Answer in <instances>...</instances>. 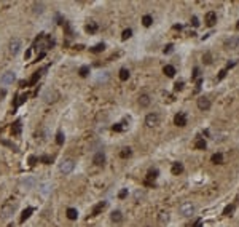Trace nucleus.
I'll list each match as a JSON object with an SVG mask.
<instances>
[{
    "label": "nucleus",
    "mask_w": 239,
    "mask_h": 227,
    "mask_svg": "<svg viewBox=\"0 0 239 227\" xmlns=\"http://www.w3.org/2000/svg\"><path fill=\"white\" fill-rule=\"evenodd\" d=\"M16 202H6L5 205L0 208V218L2 219H10L11 216L14 214V211H16Z\"/></svg>",
    "instance_id": "nucleus-1"
},
{
    "label": "nucleus",
    "mask_w": 239,
    "mask_h": 227,
    "mask_svg": "<svg viewBox=\"0 0 239 227\" xmlns=\"http://www.w3.org/2000/svg\"><path fill=\"white\" fill-rule=\"evenodd\" d=\"M73 168H75V162L72 158H65L59 163V171L62 174H70L73 171Z\"/></svg>",
    "instance_id": "nucleus-2"
},
{
    "label": "nucleus",
    "mask_w": 239,
    "mask_h": 227,
    "mask_svg": "<svg viewBox=\"0 0 239 227\" xmlns=\"http://www.w3.org/2000/svg\"><path fill=\"white\" fill-rule=\"evenodd\" d=\"M179 213L182 214L183 218H190L191 214L195 213V205L191 202H183L182 205L179 206Z\"/></svg>",
    "instance_id": "nucleus-3"
},
{
    "label": "nucleus",
    "mask_w": 239,
    "mask_h": 227,
    "mask_svg": "<svg viewBox=\"0 0 239 227\" xmlns=\"http://www.w3.org/2000/svg\"><path fill=\"white\" fill-rule=\"evenodd\" d=\"M145 125L148 128H155V127H158L159 125V115L156 112H151V114H148V115L145 117Z\"/></svg>",
    "instance_id": "nucleus-4"
},
{
    "label": "nucleus",
    "mask_w": 239,
    "mask_h": 227,
    "mask_svg": "<svg viewBox=\"0 0 239 227\" xmlns=\"http://www.w3.org/2000/svg\"><path fill=\"white\" fill-rule=\"evenodd\" d=\"M43 99H45V103H56L57 99H59V93L56 91V90H46L45 93H43Z\"/></svg>",
    "instance_id": "nucleus-5"
},
{
    "label": "nucleus",
    "mask_w": 239,
    "mask_h": 227,
    "mask_svg": "<svg viewBox=\"0 0 239 227\" xmlns=\"http://www.w3.org/2000/svg\"><path fill=\"white\" fill-rule=\"evenodd\" d=\"M8 50H10V53L13 54V56H16V54L21 51V40L19 38H11L10 40V45H8Z\"/></svg>",
    "instance_id": "nucleus-6"
},
{
    "label": "nucleus",
    "mask_w": 239,
    "mask_h": 227,
    "mask_svg": "<svg viewBox=\"0 0 239 227\" xmlns=\"http://www.w3.org/2000/svg\"><path fill=\"white\" fill-rule=\"evenodd\" d=\"M14 80H16V75H14V72H5V74L2 75V79H0V82H2L3 85H11Z\"/></svg>",
    "instance_id": "nucleus-7"
},
{
    "label": "nucleus",
    "mask_w": 239,
    "mask_h": 227,
    "mask_svg": "<svg viewBox=\"0 0 239 227\" xmlns=\"http://www.w3.org/2000/svg\"><path fill=\"white\" fill-rule=\"evenodd\" d=\"M198 107L201 109V111H209L210 109V99L206 96H201L198 99Z\"/></svg>",
    "instance_id": "nucleus-8"
},
{
    "label": "nucleus",
    "mask_w": 239,
    "mask_h": 227,
    "mask_svg": "<svg viewBox=\"0 0 239 227\" xmlns=\"http://www.w3.org/2000/svg\"><path fill=\"white\" fill-rule=\"evenodd\" d=\"M35 184V178L34 176H26V178L21 179V186L24 187V189H32Z\"/></svg>",
    "instance_id": "nucleus-9"
},
{
    "label": "nucleus",
    "mask_w": 239,
    "mask_h": 227,
    "mask_svg": "<svg viewBox=\"0 0 239 227\" xmlns=\"http://www.w3.org/2000/svg\"><path fill=\"white\" fill-rule=\"evenodd\" d=\"M174 123L177 125V127H185L187 125V115L183 112H179L177 115L174 117Z\"/></svg>",
    "instance_id": "nucleus-10"
},
{
    "label": "nucleus",
    "mask_w": 239,
    "mask_h": 227,
    "mask_svg": "<svg viewBox=\"0 0 239 227\" xmlns=\"http://www.w3.org/2000/svg\"><path fill=\"white\" fill-rule=\"evenodd\" d=\"M93 163H94V165H97V166H102L105 163V154H104V152H97V154L93 157Z\"/></svg>",
    "instance_id": "nucleus-11"
},
{
    "label": "nucleus",
    "mask_w": 239,
    "mask_h": 227,
    "mask_svg": "<svg viewBox=\"0 0 239 227\" xmlns=\"http://www.w3.org/2000/svg\"><path fill=\"white\" fill-rule=\"evenodd\" d=\"M53 190V186H51V182H42L40 184V194L42 195H48L50 192Z\"/></svg>",
    "instance_id": "nucleus-12"
},
{
    "label": "nucleus",
    "mask_w": 239,
    "mask_h": 227,
    "mask_svg": "<svg viewBox=\"0 0 239 227\" xmlns=\"http://www.w3.org/2000/svg\"><path fill=\"white\" fill-rule=\"evenodd\" d=\"M215 22H217V14H215L214 11H209V13L206 14V24L207 26H214Z\"/></svg>",
    "instance_id": "nucleus-13"
},
{
    "label": "nucleus",
    "mask_w": 239,
    "mask_h": 227,
    "mask_svg": "<svg viewBox=\"0 0 239 227\" xmlns=\"http://www.w3.org/2000/svg\"><path fill=\"white\" fill-rule=\"evenodd\" d=\"M150 96L148 95H140L139 96V106L140 107H148V106H150Z\"/></svg>",
    "instance_id": "nucleus-14"
},
{
    "label": "nucleus",
    "mask_w": 239,
    "mask_h": 227,
    "mask_svg": "<svg viewBox=\"0 0 239 227\" xmlns=\"http://www.w3.org/2000/svg\"><path fill=\"white\" fill-rule=\"evenodd\" d=\"M105 206H107V203H105V202H99L96 206H94V210H93V214H91V216H97V214H99L100 211H104V210H105Z\"/></svg>",
    "instance_id": "nucleus-15"
},
{
    "label": "nucleus",
    "mask_w": 239,
    "mask_h": 227,
    "mask_svg": "<svg viewBox=\"0 0 239 227\" xmlns=\"http://www.w3.org/2000/svg\"><path fill=\"white\" fill-rule=\"evenodd\" d=\"M110 219H112V222H116V224H118V222L123 221V214H121V211L116 210V211H113V213H112Z\"/></svg>",
    "instance_id": "nucleus-16"
},
{
    "label": "nucleus",
    "mask_w": 239,
    "mask_h": 227,
    "mask_svg": "<svg viewBox=\"0 0 239 227\" xmlns=\"http://www.w3.org/2000/svg\"><path fill=\"white\" fill-rule=\"evenodd\" d=\"M163 72L166 74L167 77H174L175 75V67H174V66H171V64H167V66H164Z\"/></svg>",
    "instance_id": "nucleus-17"
},
{
    "label": "nucleus",
    "mask_w": 239,
    "mask_h": 227,
    "mask_svg": "<svg viewBox=\"0 0 239 227\" xmlns=\"http://www.w3.org/2000/svg\"><path fill=\"white\" fill-rule=\"evenodd\" d=\"M236 45H238V38L236 37H233V38H228V40L225 42V46L228 50H233V48H236Z\"/></svg>",
    "instance_id": "nucleus-18"
},
{
    "label": "nucleus",
    "mask_w": 239,
    "mask_h": 227,
    "mask_svg": "<svg viewBox=\"0 0 239 227\" xmlns=\"http://www.w3.org/2000/svg\"><path fill=\"white\" fill-rule=\"evenodd\" d=\"M182 171H183V165L180 162H177V163H174V165H172V174L177 176V174L182 173Z\"/></svg>",
    "instance_id": "nucleus-19"
},
{
    "label": "nucleus",
    "mask_w": 239,
    "mask_h": 227,
    "mask_svg": "<svg viewBox=\"0 0 239 227\" xmlns=\"http://www.w3.org/2000/svg\"><path fill=\"white\" fill-rule=\"evenodd\" d=\"M43 8H45V5H43L42 2H35L34 3V13L35 14H42L43 13Z\"/></svg>",
    "instance_id": "nucleus-20"
},
{
    "label": "nucleus",
    "mask_w": 239,
    "mask_h": 227,
    "mask_svg": "<svg viewBox=\"0 0 239 227\" xmlns=\"http://www.w3.org/2000/svg\"><path fill=\"white\" fill-rule=\"evenodd\" d=\"M32 213H34V208H26L24 211H22V214H21V222H24L26 219H29Z\"/></svg>",
    "instance_id": "nucleus-21"
},
{
    "label": "nucleus",
    "mask_w": 239,
    "mask_h": 227,
    "mask_svg": "<svg viewBox=\"0 0 239 227\" xmlns=\"http://www.w3.org/2000/svg\"><path fill=\"white\" fill-rule=\"evenodd\" d=\"M67 218L70 219V221H75V219L78 218V211L75 208H69L67 210Z\"/></svg>",
    "instance_id": "nucleus-22"
},
{
    "label": "nucleus",
    "mask_w": 239,
    "mask_h": 227,
    "mask_svg": "<svg viewBox=\"0 0 239 227\" xmlns=\"http://www.w3.org/2000/svg\"><path fill=\"white\" fill-rule=\"evenodd\" d=\"M21 122H19V120H18V122H14L13 123V127H11V133H13V134H19V133H21Z\"/></svg>",
    "instance_id": "nucleus-23"
},
{
    "label": "nucleus",
    "mask_w": 239,
    "mask_h": 227,
    "mask_svg": "<svg viewBox=\"0 0 239 227\" xmlns=\"http://www.w3.org/2000/svg\"><path fill=\"white\" fill-rule=\"evenodd\" d=\"M151 22H153V18L150 16V14H145V16L142 18V24L145 26V27H148V26H151Z\"/></svg>",
    "instance_id": "nucleus-24"
},
{
    "label": "nucleus",
    "mask_w": 239,
    "mask_h": 227,
    "mask_svg": "<svg viewBox=\"0 0 239 227\" xmlns=\"http://www.w3.org/2000/svg\"><path fill=\"white\" fill-rule=\"evenodd\" d=\"M108 77H110V75H108V72H102L99 77H97V83H105V82L108 80Z\"/></svg>",
    "instance_id": "nucleus-25"
},
{
    "label": "nucleus",
    "mask_w": 239,
    "mask_h": 227,
    "mask_svg": "<svg viewBox=\"0 0 239 227\" xmlns=\"http://www.w3.org/2000/svg\"><path fill=\"white\" fill-rule=\"evenodd\" d=\"M78 74H80V77H88V74H89V66H81L80 70H78Z\"/></svg>",
    "instance_id": "nucleus-26"
},
{
    "label": "nucleus",
    "mask_w": 239,
    "mask_h": 227,
    "mask_svg": "<svg viewBox=\"0 0 239 227\" xmlns=\"http://www.w3.org/2000/svg\"><path fill=\"white\" fill-rule=\"evenodd\" d=\"M131 154H132L131 149H129V147H124L123 150L120 152V157H121V158H128V157H131Z\"/></svg>",
    "instance_id": "nucleus-27"
},
{
    "label": "nucleus",
    "mask_w": 239,
    "mask_h": 227,
    "mask_svg": "<svg viewBox=\"0 0 239 227\" xmlns=\"http://www.w3.org/2000/svg\"><path fill=\"white\" fill-rule=\"evenodd\" d=\"M128 79H129V70L123 67V69L120 70V80L124 82V80H128Z\"/></svg>",
    "instance_id": "nucleus-28"
},
{
    "label": "nucleus",
    "mask_w": 239,
    "mask_h": 227,
    "mask_svg": "<svg viewBox=\"0 0 239 227\" xmlns=\"http://www.w3.org/2000/svg\"><path fill=\"white\" fill-rule=\"evenodd\" d=\"M104 48H105L104 43H97L96 46H93V48H91V53H100V51H104Z\"/></svg>",
    "instance_id": "nucleus-29"
},
{
    "label": "nucleus",
    "mask_w": 239,
    "mask_h": 227,
    "mask_svg": "<svg viewBox=\"0 0 239 227\" xmlns=\"http://www.w3.org/2000/svg\"><path fill=\"white\" fill-rule=\"evenodd\" d=\"M56 142L59 144V146H62V144H64V133H62V131H57V134H56Z\"/></svg>",
    "instance_id": "nucleus-30"
},
{
    "label": "nucleus",
    "mask_w": 239,
    "mask_h": 227,
    "mask_svg": "<svg viewBox=\"0 0 239 227\" xmlns=\"http://www.w3.org/2000/svg\"><path fill=\"white\" fill-rule=\"evenodd\" d=\"M86 30H88V32H96V30H97V24H96V22H89V24L88 26H86Z\"/></svg>",
    "instance_id": "nucleus-31"
},
{
    "label": "nucleus",
    "mask_w": 239,
    "mask_h": 227,
    "mask_svg": "<svg viewBox=\"0 0 239 227\" xmlns=\"http://www.w3.org/2000/svg\"><path fill=\"white\" fill-rule=\"evenodd\" d=\"M212 162L214 163H222L223 162V155L222 154H214L212 155Z\"/></svg>",
    "instance_id": "nucleus-32"
},
{
    "label": "nucleus",
    "mask_w": 239,
    "mask_h": 227,
    "mask_svg": "<svg viewBox=\"0 0 239 227\" xmlns=\"http://www.w3.org/2000/svg\"><path fill=\"white\" fill-rule=\"evenodd\" d=\"M195 147L196 149H206V141L204 139H198L196 144H195Z\"/></svg>",
    "instance_id": "nucleus-33"
},
{
    "label": "nucleus",
    "mask_w": 239,
    "mask_h": 227,
    "mask_svg": "<svg viewBox=\"0 0 239 227\" xmlns=\"http://www.w3.org/2000/svg\"><path fill=\"white\" fill-rule=\"evenodd\" d=\"M148 181H150V179H153V181H155V179H156V176H158V170H151V171H148Z\"/></svg>",
    "instance_id": "nucleus-34"
},
{
    "label": "nucleus",
    "mask_w": 239,
    "mask_h": 227,
    "mask_svg": "<svg viewBox=\"0 0 239 227\" xmlns=\"http://www.w3.org/2000/svg\"><path fill=\"white\" fill-rule=\"evenodd\" d=\"M233 210H234V205H230V206H226L225 211H223V214L225 216H231V213H233Z\"/></svg>",
    "instance_id": "nucleus-35"
},
{
    "label": "nucleus",
    "mask_w": 239,
    "mask_h": 227,
    "mask_svg": "<svg viewBox=\"0 0 239 227\" xmlns=\"http://www.w3.org/2000/svg\"><path fill=\"white\" fill-rule=\"evenodd\" d=\"M131 35H132V30H131V29H126V30L123 32V35H121V38H123V40H128Z\"/></svg>",
    "instance_id": "nucleus-36"
},
{
    "label": "nucleus",
    "mask_w": 239,
    "mask_h": 227,
    "mask_svg": "<svg viewBox=\"0 0 239 227\" xmlns=\"http://www.w3.org/2000/svg\"><path fill=\"white\" fill-rule=\"evenodd\" d=\"M2 144H5V146H8V147H11L14 152H18V146H14L13 142H10V141H2Z\"/></svg>",
    "instance_id": "nucleus-37"
},
{
    "label": "nucleus",
    "mask_w": 239,
    "mask_h": 227,
    "mask_svg": "<svg viewBox=\"0 0 239 227\" xmlns=\"http://www.w3.org/2000/svg\"><path fill=\"white\" fill-rule=\"evenodd\" d=\"M38 79H40V72H35V75L32 77V79H30V82H29V83H30V85H34V83H35V82H37Z\"/></svg>",
    "instance_id": "nucleus-38"
},
{
    "label": "nucleus",
    "mask_w": 239,
    "mask_h": 227,
    "mask_svg": "<svg viewBox=\"0 0 239 227\" xmlns=\"http://www.w3.org/2000/svg\"><path fill=\"white\" fill-rule=\"evenodd\" d=\"M159 219H161V222H167V219H169V214H167V213H163L161 216H159Z\"/></svg>",
    "instance_id": "nucleus-39"
},
{
    "label": "nucleus",
    "mask_w": 239,
    "mask_h": 227,
    "mask_svg": "<svg viewBox=\"0 0 239 227\" xmlns=\"http://www.w3.org/2000/svg\"><path fill=\"white\" fill-rule=\"evenodd\" d=\"M126 195H128V189H123V190H121V192L118 194V197H120V198H126Z\"/></svg>",
    "instance_id": "nucleus-40"
},
{
    "label": "nucleus",
    "mask_w": 239,
    "mask_h": 227,
    "mask_svg": "<svg viewBox=\"0 0 239 227\" xmlns=\"http://www.w3.org/2000/svg\"><path fill=\"white\" fill-rule=\"evenodd\" d=\"M191 24H193L195 27H198V26H199V21H198V18H196V16L191 18Z\"/></svg>",
    "instance_id": "nucleus-41"
},
{
    "label": "nucleus",
    "mask_w": 239,
    "mask_h": 227,
    "mask_svg": "<svg viewBox=\"0 0 239 227\" xmlns=\"http://www.w3.org/2000/svg\"><path fill=\"white\" fill-rule=\"evenodd\" d=\"M172 48H174V46H172L171 43H169V45H166V48H164V53H171V51H172Z\"/></svg>",
    "instance_id": "nucleus-42"
},
{
    "label": "nucleus",
    "mask_w": 239,
    "mask_h": 227,
    "mask_svg": "<svg viewBox=\"0 0 239 227\" xmlns=\"http://www.w3.org/2000/svg\"><path fill=\"white\" fill-rule=\"evenodd\" d=\"M37 160H38V158H37V157H34V155H32V157L29 158V165H35V162H37Z\"/></svg>",
    "instance_id": "nucleus-43"
},
{
    "label": "nucleus",
    "mask_w": 239,
    "mask_h": 227,
    "mask_svg": "<svg viewBox=\"0 0 239 227\" xmlns=\"http://www.w3.org/2000/svg\"><path fill=\"white\" fill-rule=\"evenodd\" d=\"M38 160H42V162H45V163H50V162H51V158H50V157H46V155H45V157H40Z\"/></svg>",
    "instance_id": "nucleus-44"
},
{
    "label": "nucleus",
    "mask_w": 239,
    "mask_h": 227,
    "mask_svg": "<svg viewBox=\"0 0 239 227\" xmlns=\"http://www.w3.org/2000/svg\"><path fill=\"white\" fill-rule=\"evenodd\" d=\"M139 198H144V194L140 192V190H137L136 192V200H139Z\"/></svg>",
    "instance_id": "nucleus-45"
},
{
    "label": "nucleus",
    "mask_w": 239,
    "mask_h": 227,
    "mask_svg": "<svg viewBox=\"0 0 239 227\" xmlns=\"http://www.w3.org/2000/svg\"><path fill=\"white\" fill-rule=\"evenodd\" d=\"M183 88V82H177L175 83V90H182Z\"/></svg>",
    "instance_id": "nucleus-46"
},
{
    "label": "nucleus",
    "mask_w": 239,
    "mask_h": 227,
    "mask_svg": "<svg viewBox=\"0 0 239 227\" xmlns=\"http://www.w3.org/2000/svg\"><path fill=\"white\" fill-rule=\"evenodd\" d=\"M113 131H121V125L118 123V125H113V128H112Z\"/></svg>",
    "instance_id": "nucleus-47"
},
{
    "label": "nucleus",
    "mask_w": 239,
    "mask_h": 227,
    "mask_svg": "<svg viewBox=\"0 0 239 227\" xmlns=\"http://www.w3.org/2000/svg\"><path fill=\"white\" fill-rule=\"evenodd\" d=\"M225 74H226V69H223L222 72H220V75H218V80H220V79H223V77H225Z\"/></svg>",
    "instance_id": "nucleus-48"
},
{
    "label": "nucleus",
    "mask_w": 239,
    "mask_h": 227,
    "mask_svg": "<svg viewBox=\"0 0 239 227\" xmlns=\"http://www.w3.org/2000/svg\"><path fill=\"white\" fill-rule=\"evenodd\" d=\"M206 62H207V64H209V62H210V54H209V53L206 54Z\"/></svg>",
    "instance_id": "nucleus-49"
},
{
    "label": "nucleus",
    "mask_w": 239,
    "mask_h": 227,
    "mask_svg": "<svg viewBox=\"0 0 239 227\" xmlns=\"http://www.w3.org/2000/svg\"><path fill=\"white\" fill-rule=\"evenodd\" d=\"M6 95V91H5V90H0V96H5Z\"/></svg>",
    "instance_id": "nucleus-50"
},
{
    "label": "nucleus",
    "mask_w": 239,
    "mask_h": 227,
    "mask_svg": "<svg viewBox=\"0 0 239 227\" xmlns=\"http://www.w3.org/2000/svg\"><path fill=\"white\" fill-rule=\"evenodd\" d=\"M195 227H202V226H201V221H198L196 224H195Z\"/></svg>",
    "instance_id": "nucleus-51"
},
{
    "label": "nucleus",
    "mask_w": 239,
    "mask_h": 227,
    "mask_svg": "<svg viewBox=\"0 0 239 227\" xmlns=\"http://www.w3.org/2000/svg\"><path fill=\"white\" fill-rule=\"evenodd\" d=\"M236 29H239V21H238V24H236Z\"/></svg>",
    "instance_id": "nucleus-52"
}]
</instances>
